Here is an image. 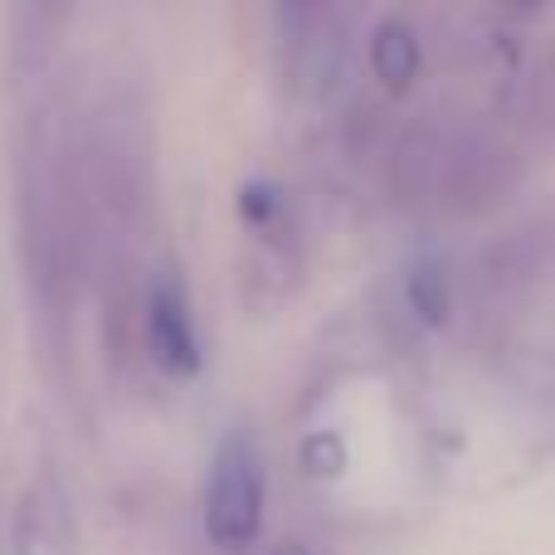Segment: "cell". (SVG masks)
Returning <instances> with one entry per match:
<instances>
[{
    "label": "cell",
    "mask_w": 555,
    "mask_h": 555,
    "mask_svg": "<svg viewBox=\"0 0 555 555\" xmlns=\"http://www.w3.org/2000/svg\"><path fill=\"white\" fill-rule=\"evenodd\" d=\"M263 507H269L263 449L249 429H230L215 443V459L201 492V527L210 537V546L249 551L263 531Z\"/></svg>",
    "instance_id": "6da1fadb"
},
{
    "label": "cell",
    "mask_w": 555,
    "mask_h": 555,
    "mask_svg": "<svg viewBox=\"0 0 555 555\" xmlns=\"http://www.w3.org/2000/svg\"><path fill=\"white\" fill-rule=\"evenodd\" d=\"M142 341L146 356L162 375L191 380L201 375V326H195V302L185 293L181 273L156 269L142 293Z\"/></svg>",
    "instance_id": "7a4b0ae2"
},
{
    "label": "cell",
    "mask_w": 555,
    "mask_h": 555,
    "mask_svg": "<svg viewBox=\"0 0 555 555\" xmlns=\"http://www.w3.org/2000/svg\"><path fill=\"white\" fill-rule=\"evenodd\" d=\"M0 555H78V512L59 478H35L20 488L5 517Z\"/></svg>",
    "instance_id": "3957f363"
},
{
    "label": "cell",
    "mask_w": 555,
    "mask_h": 555,
    "mask_svg": "<svg viewBox=\"0 0 555 555\" xmlns=\"http://www.w3.org/2000/svg\"><path fill=\"white\" fill-rule=\"evenodd\" d=\"M278 25H283V49L293 59V74L302 83H332V74L341 68L346 54L341 25H351V15L322 5H297V10H278Z\"/></svg>",
    "instance_id": "277c9868"
},
{
    "label": "cell",
    "mask_w": 555,
    "mask_h": 555,
    "mask_svg": "<svg viewBox=\"0 0 555 555\" xmlns=\"http://www.w3.org/2000/svg\"><path fill=\"white\" fill-rule=\"evenodd\" d=\"M371 68H375V78H380V83H390V88H404L414 74H420V39H414L410 20L390 15V20H380V25H375V35H371Z\"/></svg>",
    "instance_id": "5b68a950"
},
{
    "label": "cell",
    "mask_w": 555,
    "mask_h": 555,
    "mask_svg": "<svg viewBox=\"0 0 555 555\" xmlns=\"http://www.w3.org/2000/svg\"><path fill=\"white\" fill-rule=\"evenodd\" d=\"M517 117L555 137V54L537 59L531 68L517 74Z\"/></svg>",
    "instance_id": "8992f818"
},
{
    "label": "cell",
    "mask_w": 555,
    "mask_h": 555,
    "mask_svg": "<svg viewBox=\"0 0 555 555\" xmlns=\"http://www.w3.org/2000/svg\"><path fill=\"white\" fill-rule=\"evenodd\" d=\"M410 307L420 312V322L443 326V317H449V273L439 263H420L410 273Z\"/></svg>",
    "instance_id": "52a82bcc"
},
{
    "label": "cell",
    "mask_w": 555,
    "mask_h": 555,
    "mask_svg": "<svg viewBox=\"0 0 555 555\" xmlns=\"http://www.w3.org/2000/svg\"><path fill=\"white\" fill-rule=\"evenodd\" d=\"M273 555H317L307 541H283V546H273Z\"/></svg>",
    "instance_id": "ba28073f"
}]
</instances>
